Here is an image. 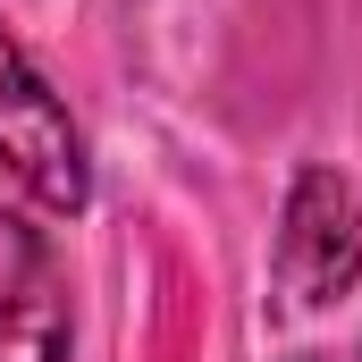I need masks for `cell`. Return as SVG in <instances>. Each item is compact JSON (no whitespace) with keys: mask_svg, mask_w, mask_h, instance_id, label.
Instances as JSON below:
<instances>
[{"mask_svg":"<svg viewBox=\"0 0 362 362\" xmlns=\"http://www.w3.org/2000/svg\"><path fill=\"white\" fill-rule=\"evenodd\" d=\"M0 177L17 185L34 211H51V219H76L93 202L85 135H76L68 101L42 85V68L8 34H0Z\"/></svg>","mask_w":362,"mask_h":362,"instance_id":"obj_1","label":"cell"},{"mask_svg":"<svg viewBox=\"0 0 362 362\" xmlns=\"http://www.w3.org/2000/svg\"><path fill=\"white\" fill-rule=\"evenodd\" d=\"M362 286V194L337 169H303L278 211V295L295 312H329Z\"/></svg>","mask_w":362,"mask_h":362,"instance_id":"obj_2","label":"cell"},{"mask_svg":"<svg viewBox=\"0 0 362 362\" xmlns=\"http://www.w3.org/2000/svg\"><path fill=\"white\" fill-rule=\"evenodd\" d=\"M76 312H68V270L51 236L0 202V362H68Z\"/></svg>","mask_w":362,"mask_h":362,"instance_id":"obj_3","label":"cell"},{"mask_svg":"<svg viewBox=\"0 0 362 362\" xmlns=\"http://www.w3.org/2000/svg\"><path fill=\"white\" fill-rule=\"evenodd\" d=\"M303 362H312V354H303Z\"/></svg>","mask_w":362,"mask_h":362,"instance_id":"obj_4","label":"cell"}]
</instances>
